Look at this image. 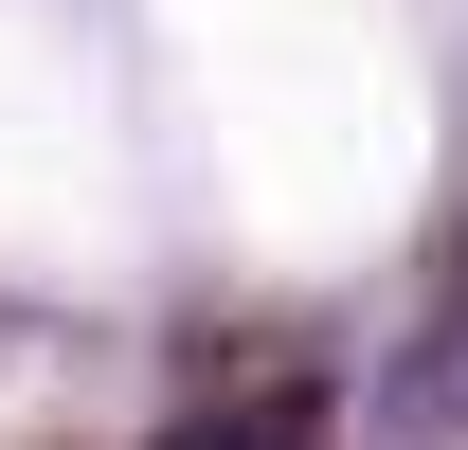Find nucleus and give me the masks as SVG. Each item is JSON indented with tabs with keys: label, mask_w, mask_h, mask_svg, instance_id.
I'll use <instances>...</instances> for the list:
<instances>
[{
	"label": "nucleus",
	"mask_w": 468,
	"mask_h": 450,
	"mask_svg": "<svg viewBox=\"0 0 468 450\" xmlns=\"http://www.w3.org/2000/svg\"><path fill=\"white\" fill-rule=\"evenodd\" d=\"M163 450H324V396H217V414H180Z\"/></svg>",
	"instance_id": "1"
}]
</instances>
